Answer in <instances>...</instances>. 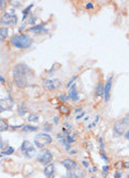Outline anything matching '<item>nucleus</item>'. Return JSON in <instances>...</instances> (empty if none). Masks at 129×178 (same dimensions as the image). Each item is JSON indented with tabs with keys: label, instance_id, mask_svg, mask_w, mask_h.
<instances>
[{
	"label": "nucleus",
	"instance_id": "nucleus-26",
	"mask_svg": "<svg viewBox=\"0 0 129 178\" xmlns=\"http://www.w3.org/2000/svg\"><path fill=\"white\" fill-rule=\"evenodd\" d=\"M65 138H66V141L68 142V144L72 145L73 143L76 141V133H71V134H68V135H65Z\"/></svg>",
	"mask_w": 129,
	"mask_h": 178
},
{
	"label": "nucleus",
	"instance_id": "nucleus-30",
	"mask_svg": "<svg viewBox=\"0 0 129 178\" xmlns=\"http://www.w3.org/2000/svg\"><path fill=\"white\" fill-rule=\"evenodd\" d=\"M98 143H99V149H100V154H104L105 153V143H104V138L103 137H98Z\"/></svg>",
	"mask_w": 129,
	"mask_h": 178
},
{
	"label": "nucleus",
	"instance_id": "nucleus-15",
	"mask_svg": "<svg viewBox=\"0 0 129 178\" xmlns=\"http://www.w3.org/2000/svg\"><path fill=\"white\" fill-rule=\"evenodd\" d=\"M55 173H56V169H55V165L53 163L44 166L43 174H44L45 178H54L55 177Z\"/></svg>",
	"mask_w": 129,
	"mask_h": 178
},
{
	"label": "nucleus",
	"instance_id": "nucleus-52",
	"mask_svg": "<svg viewBox=\"0 0 129 178\" xmlns=\"http://www.w3.org/2000/svg\"><path fill=\"white\" fill-rule=\"evenodd\" d=\"M124 136H125V138H126V139H128V141H129V130L126 132V134H125Z\"/></svg>",
	"mask_w": 129,
	"mask_h": 178
},
{
	"label": "nucleus",
	"instance_id": "nucleus-51",
	"mask_svg": "<svg viewBox=\"0 0 129 178\" xmlns=\"http://www.w3.org/2000/svg\"><path fill=\"white\" fill-rule=\"evenodd\" d=\"M97 166H93V167H92V172H93V173H97Z\"/></svg>",
	"mask_w": 129,
	"mask_h": 178
},
{
	"label": "nucleus",
	"instance_id": "nucleus-21",
	"mask_svg": "<svg viewBox=\"0 0 129 178\" xmlns=\"http://www.w3.org/2000/svg\"><path fill=\"white\" fill-rule=\"evenodd\" d=\"M15 152H16V149H15V147L12 146H9L7 147V148H5L3 151H0V156H10V155H12V154H15Z\"/></svg>",
	"mask_w": 129,
	"mask_h": 178
},
{
	"label": "nucleus",
	"instance_id": "nucleus-24",
	"mask_svg": "<svg viewBox=\"0 0 129 178\" xmlns=\"http://www.w3.org/2000/svg\"><path fill=\"white\" fill-rule=\"evenodd\" d=\"M40 120V116L39 114H36V113H31V114H29L28 116V122L29 123H38Z\"/></svg>",
	"mask_w": 129,
	"mask_h": 178
},
{
	"label": "nucleus",
	"instance_id": "nucleus-46",
	"mask_svg": "<svg viewBox=\"0 0 129 178\" xmlns=\"http://www.w3.org/2000/svg\"><path fill=\"white\" fill-rule=\"evenodd\" d=\"M55 67H56V64H54V65H53V68H51L50 70H49V72H47V74H49V75H52V74L54 73V71H55Z\"/></svg>",
	"mask_w": 129,
	"mask_h": 178
},
{
	"label": "nucleus",
	"instance_id": "nucleus-10",
	"mask_svg": "<svg viewBox=\"0 0 129 178\" xmlns=\"http://www.w3.org/2000/svg\"><path fill=\"white\" fill-rule=\"evenodd\" d=\"M15 106V100L12 99L10 94L7 97H2L0 100V113H3L5 111H11Z\"/></svg>",
	"mask_w": 129,
	"mask_h": 178
},
{
	"label": "nucleus",
	"instance_id": "nucleus-50",
	"mask_svg": "<svg viewBox=\"0 0 129 178\" xmlns=\"http://www.w3.org/2000/svg\"><path fill=\"white\" fill-rule=\"evenodd\" d=\"M0 82H1L2 84L6 83V79H5V76H3V75H0Z\"/></svg>",
	"mask_w": 129,
	"mask_h": 178
},
{
	"label": "nucleus",
	"instance_id": "nucleus-6",
	"mask_svg": "<svg viewBox=\"0 0 129 178\" xmlns=\"http://www.w3.org/2000/svg\"><path fill=\"white\" fill-rule=\"evenodd\" d=\"M18 16L17 15H11L8 11L3 12L1 15V19H0V25L1 27H15L18 23Z\"/></svg>",
	"mask_w": 129,
	"mask_h": 178
},
{
	"label": "nucleus",
	"instance_id": "nucleus-31",
	"mask_svg": "<svg viewBox=\"0 0 129 178\" xmlns=\"http://www.w3.org/2000/svg\"><path fill=\"white\" fill-rule=\"evenodd\" d=\"M57 99H59V101H60V102H62V103H65L66 101H70V99H68V95H67V94H60L59 96H57Z\"/></svg>",
	"mask_w": 129,
	"mask_h": 178
},
{
	"label": "nucleus",
	"instance_id": "nucleus-27",
	"mask_svg": "<svg viewBox=\"0 0 129 178\" xmlns=\"http://www.w3.org/2000/svg\"><path fill=\"white\" fill-rule=\"evenodd\" d=\"M77 79H78L77 75H73L72 78L67 81V83L65 84V88H66V90H68L71 86H72V85H74V84H75V81H76Z\"/></svg>",
	"mask_w": 129,
	"mask_h": 178
},
{
	"label": "nucleus",
	"instance_id": "nucleus-38",
	"mask_svg": "<svg viewBox=\"0 0 129 178\" xmlns=\"http://www.w3.org/2000/svg\"><path fill=\"white\" fill-rule=\"evenodd\" d=\"M94 7H95V6H94L93 2H89V1H88V2H86V4H85V8H86L87 10H93Z\"/></svg>",
	"mask_w": 129,
	"mask_h": 178
},
{
	"label": "nucleus",
	"instance_id": "nucleus-35",
	"mask_svg": "<svg viewBox=\"0 0 129 178\" xmlns=\"http://www.w3.org/2000/svg\"><path fill=\"white\" fill-rule=\"evenodd\" d=\"M115 167H116V169H117V170L123 169V168H124V162H123V160H119V162H117L116 164H115Z\"/></svg>",
	"mask_w": 129,
	"mask_h": 178
},
{
	"label": "nucleus",
	"instance_id": "nucleus-43",
	"mask_svg": "<svg viewBox=\"0 0 129 178\" xmlns=\"http://www.w3.org/2000/svg\"><path fill=\"white\" fill-rule=\"evenodd\" d=\"M67 153H68V155H70V156H74V155H77L78 151H77V149H71L70 152H67Z\"/></svg>",
	"mask_w": 129,
	"mask_h": 178
},
{
	"label": "nucleus",
	"instance_id": "nucleus-5",
	"mask_svg": "<svg viewBox=\"0 0 129 178\" xmlns=\"http://www.w3.org/2000/svg\"><path fill=\"white\" fill-rule=\"evenodd\" d=\"M20 149H21L22 155H23L26 158H28V159H32V158H34L36 156H38V155H36V145H33V144L30 143L28 139H24V141L22 142Z\"/></svg>",
	"mask_w": 129,
	"mask_h": 178
},
{
	"label": "nucleus",
	"instance_id": "nucleus-22",
	"mask_svg": "<svg viewBox=\"0 0 129 178\" xmlns=\"http://www.w3.org/2000/svg\"><path fill=\"white\" fill-rule=\"evenodd\" d=\"M8 36H9V28L1 27V29H0V40L3 41L8 38Z\"/></svg>",
	"mask_w": 129,
	"mask_h": 178
},
{
	"label": "nucleus",
	"instance_id": "nucleus-49",
	"mask_svg": "<svg viewBox=\"0 0 129 178\" xmlns=\"http://www.w3.org/2000/svg\"><path fill=\"white\" fill-rule=\"evenodd\" d=\"M8 12H9V13H11V15H17L16 9H15V8H10V10L8 11Z\"/></svg>",
	"mask_w": 129,
	"mask_h": 178
},
{
	"label": "nucleus",
	"instance_id": "nucleus-7",
	"mask_svg": "<svg viewBox=\"0 0 129 178\" xmlns=\"http://www.w3.org/2000/svg\"><path fill=\"white\" fill-rule=\"evenodd\" d=\"M36 160L38 163L42 164L43 166H47L49 164H51L52 160H53V153L50 151V149H41V152L38 154L36 156Z\"/></svg>",
	"mask_w": 129,
	"mask_h": 178
},
{
	"label": "nucleus",
	"instance_id": "nucleus-13",
	"mask_svg": "<svg viewBox=\"0 0 129 178\" xmlns=\"http://www.w3.org/2000/svg\"><path fill=\"white\" fill-rule=\"evenodd\" d=\"M60 164L62 165L63 167L66 169V172H70V170H73V169H75V168L78 167V164L76 160H74L72 158H65V159H63L60 162Z\"/></svg>",
	"mask_w": 129,
	"mask_h": 178
},
{
	"label": "nucleus",
	"instance_id": "nucleus-3",
	"mask_svg": "<svg viewBox=\"0 0 129 178\" xmlns=\"http://www.w3.org/2000/svg\"><path fill=\"white\" fill-rule=\"evenodd\" d=\"M129 130V114L117 120L113 125V132L117 136H123Z\"/></svg>",
	"mask_w": 129,
	"mask_h": 178
},
{
	"label": "nucleus",
	"instance_id": "nucleus-23",
	"mask_svg": "<svg viewBox=\"0 0 129 178\" xmlns=\"http://www.w3.org/2000/svg\"><path fill=\"white\" fill-rule=\"evenodd\" d=\"M9 128H10L9 123H8L6 120H3V118H1V120H0V132L3 133V132L8 131Z\"/></svg>",
	"mask_w": 129,
	"mask_h": 178
},
{
	"label": "nucleus",
	"instance_id": "nucleus-16",
	"mask_svg": "<svg viewBox=\"0 0 129 178\" xmlns=\"http://www.w3.org/2000/svg\"><path fill=\"white\" fill-rule=\"evenodd\" d=\"M17 112H18V115L19 116H24L26 114H28L29 107H28V105L24 102H21L20 104L18 105V107H17Z\"/></svg>",
	"mask_w": 129,
	"mask_h": 178
},
{
	"label": "nucleus",
	"instance_id": "nucleus-33",
	"mask_svg": "<svg viewBox=\"0 0 129 178\" xmlns=\"http://www.w3.org/2000/svg\"><path fill=\"white\" fill-rule=\"evenodd\" d=\"M10 5H11V7H12V8H15V9H16V8H21V7H22V4H21L20 1H11L10 2Z\"/></svg>",
	"mask_w": 129,
	"mask_h": 178
},
{
	"label": "nucleus",
	"instance_id": "nucleus-11",
	"mask_svg": "<svg viewBox=\"0 0 129 178\" xmlns=\"http://www.w3.org/2000/svg\"><path fill=\"white\" fill-rule=\"evenodd\" d=\"M28 31L34 33V34H47L49 33V29L47 28V23L45 22H42L36 26H32L28 29Z\"/></svg>",
	"mask_w": 129,
	"mask_h": 178
},
{
	"label": "nucleus",
	"instance_id": "nucleus-9",
	"mask_svg": "<svg viewBox=\"0 0 129 178\" xmlns=\"http://www.w3.org/2000/svg\"><path fill=\"white\" fill-rule=\"evenodd\" d=\"M113 80H114V75L110 74L106 82L104 84V96H103V100L105 103L109 102L110 100V96H112V88H113Z\"/></svg>",
	"mask_w": 129,
	"mask_h": 178
},
{
	"label": "nucleus",
	"instance_id": "nucleus-53",
	"mask_svg": "<svg viewBox=\"0 0 129 178\" xmlns=\"http://www.w3.org/2000/svg\"><path fill=\"white\" fill-rule=\"evenodd\" d=\"M126 178H129V173L127 174V175H126Z\"/></svg>",
	"mask_w": 129,
	"mask_h": 178
},
{
	"label": "nucleus",
	"instance_id": "nucleus-2",
	"mask_svg": "<svg viewBox=\"0 0 129 178\" xmlns=\"http://www.w3.org/2000/svg\"><path fill=\"white\" fill-rule=\"evenodd\" d=\"M9 43H10V46H12L16 49L23 50V49H29L31 47L32 43H33V39L29 34L19 32V33H16L12 37H10Z\"/></svg>",
	"mask_w": 129,
	"mask_h": 178
},
{
	"label": "nucleus",
	"instance_id": "nucleus-18",
	"mask_svg": "<svg viewBox=\"0 0 129 178\" xmlns=\"http://www.w3.org/2000/svg\"><path fill=\"white\" fill-rule=\"evenodd\" d=\"M57 111L62 115H65V117H68L70 113H71V106H67L65 104H61L60 106H57Z\"/></svg>",
	"mask_w": 129,
	"mask_h": 178
},
{
	"label": "nucleus",
	"instance_id": "nucleus-41",
	"mask_svg": "<svg viewBox=\"0 0 129 178\" xmlns=\"http://www.w3.org/2000/svg\"><path fill=\"white\" fill-rule=\"evenodd\" d=\"M100 158H102V159H103V160H104V162H105V163H106V164H107V163L109 162L108 156H107V155H106L105 153H104V154H100Z\"/></svg>",
	"mask_w": 129,
	"mask_h": 178
},
{
	"label": "nucleus",
	"instance_id": "nucleus-25",
	"mask_svg": "<svg viewBox=\"0 0 129 178\" xmlns=\"http://www.w3.org/2000/svg\"><path fill=\"white\" fill-rule=\"evenodd\" d=\"M36 20H38V17L36 16H34V15H33V13H30V16H29V18H28V20H26V25H31V27L32 26H36Z\"/></svg>",
	"mask_w": 129,
	"mask_h": 178
},
{
	"label": "nucleus",
	"instance_id": "nucleus-32",
	"mask_svg": "<svg viewBox=\"0 0 129 178\" xmlns=\"http://www.w3.org/2000/svg\"><path fill=\"white\" fill-rule=\"evenodd\" d=\"M52 130H53V127H52V124H50V123H45L43 125V132L50 133V132H52Z\"/></svg>",
	"mask_w": 129,
	"mask_h": 178
},
{
	"label": "nucleus",
	"instance_id": "nucleus-1",
	"mask_svg": "<svg viewBox=\"0 0 129 178\" xmlns=\"http://www.w3.org/2000/svg\"><path fill=\"white\" fill-rule=\"evenodd\" d=\"M30 75H32V70L26 63H18L12 69V81L17 88H26Z\"/></svg>",
	"mask_w": 129,
	"mask_h": 178
},
{
	"label": "nucleus",
	"instance_id": "nucleus-45",
	"mask_svg": "<svg viewBox=\"0 0 129 178\" xmlns=\"http://www.w3.org/2000/svg\"><path fill=\"white\" fill-rule=\"evenodd\" d=\"M22 126H23V124H22V125H11L10 128L11 130H21Z\"/></svg>",
	"mask_w": 129,
	"mask_h": 178
},
{
	"label": "nucleus",
	"instance_id": "nucleus-28",
	"mask_svg": "<svg viewBox=\"0 0 129 178\" xmlns=\"http://www.w3.org/2000/svg\"><path fill=\"white\" fill-rule=\"evenodd\" d=\"M99 118H100V117H99V115H96V117L94 118L93 122H92V123H89V124L87 125V130H92V128H94L95 126L97 125L98 122H99Z\"/></svg>",
	"mask_w": 129,
	"mask_h": 178
},
{
	"label": "nucleus",
	"instance_id": "nucleus-44",
	"mask_svg": "<svg viewBox=\"0 0 129 178\" xmlns=\"http://www.w3.org/2000/svg\"><path fill=\"white\" fill-rule=\"evenodd\" d=\"M82 112H83L82 106H78V107H76V109L74 110V113H76V115H77V114H79V113H82Z\"/></svg>",
	"mask_w": 129,
	"mask_h": 178
},
{
	"label": "nucleus",
	"instance_id": "nucleus-47",
	"mask_svg": "<svg viewBox=\"0 0 129 178\" xmlns=\"http://www.w3.org/2000/svg\"><path fill=\"white\" fill-rule=\"evenodd\" d=\"M6 5H7V2H6L5 0H1V1H0V9L3 10V8H5Z\"/></svg>",
	"mask_w": 129,
	"mask_h": 178
},
{
	"label": "nucleus",
	"instance_id": "nucleus-12",
	"mask_svg": "<svg viewBox=\"0 0 129 178\" xmlns=\"http://www.w3.org/2000/svg\"><path fill=\"white\" fill-rule=\"evenodd\" d=\"M85 176H86L85 170L81 167H77L73 170L66 172V174L64 175V178H85Z\"/></svg>",
	"mask_w": 129,
	"mask_h": 178
},
{
	"label": "nucleus",
	"instance_id": "nucleus-40",
	"mask_svg": "<svg viewBox=\"0 0 129 178\" xmlns=\"http://www.w3.org/2000/svg\"><path fill=\"white\" fill-rule=\"evenodd\" d=\"M64 128H66L67 131H72V123H68V122H65L64 123Z\"/></svg>",
	"mask_w": 129,
	"mask_h": 178
},
{
	"label": "nucleus",
	"instance_id": "nucleus-36",
	"mask_svg": "<svg viewBox=\"0 0 129 178\" xmlns=\"http://www.w3.org/2000/svg\"><path fill=\"white\" fill-rule=\"evenodd\" d=\"M82 165L84 168H86V169H88V168H91V163L88 162V160H86V159H83L82 162Z\"/></svg>",
	"mask_w": 129,
	"mask_h": 178
},
{
	"label": "nucleus",
	"instance_id": "nucleus-14",
	"mask_svg": "<svg viewBox=\"0 0 129 178\" xmlns=\"http://www.w3.org/2000/svg\"><path fill=\"white\" fill-rule=\"evenodd\" d=\"M67 95H68V99H70V101H72V102H74V103L79 101V92H78L77 85H76V84L72 85V86L68 89Z\"/></svg>",
	"mask_w": 129,
	"mask_h": 178
},
{
	"label": "nucleus",
	"instance_id": "nucleus-4",
	"mask_svg": "<svg viewBox=\"0 0 129 178\" xmlns=\"http://www.w3.org/2000/svg\"><path fill=\"white\" fill-rule=\"evenodd\" d=\"M53 141L52 136L49 134V133H45V132H42V133H39L36 134L34 138H33V143L36 145V148H40V149H44L47 145H50Z\"/></svg>",
	"mask_w": 129,
	"mask_h": 178
},
{
	"label": "nucleus",
	"instance_id": "nucleus-29",
	"mask_svg": "<svg viewBox=\"0 0 129 178\" xmlns=\"http://www.w3.org/2000/svg\"><path fill=\"white\" fill-rule=\"evenodd\" d=\"M109 169H110V166L109 165H104L103 167H102V177L103 178H106L107 177V174H108Z\"/></svg>",
	"mask_w": 129,
	"mask_h": 178
},
{
	"label": "nucleus",
	"instance_id": "nucleus-48",
	"mask_svg": "<svg viewBox=\"0 0 129 178\" xmlns=\"http://www.w3.org/2000/svg\"><path fill=\"white\" fill-rule=\"evenodd\" d=\"M124 168L125 169H129V160H125L124 162Z\"/></svg>",
	"mask_w": 129,
	"mask_h": 178
},
{
	"label": "nucleus",
	"instance_id": "nucleus-42",
	"mask_svg": "<svg viewBox=\"0 0 129 178\" xmlns=\"http://www.w3.org/2000/svg\"><path fill=\"white\" fill-rule=\"evenodd\" d=\"M84 116H85V112H84V111H83L82 113H79V114H77V115L75 116V120L76 121H78V120H82L83 117H84Z\"/></svg>",
	"mask_w": 129,
	"mask_h": 178
},
{
	"label": "nucleus",
	"instance_id": "nucleus-37",
	"mask_svg": "<svg viewBox=\"0 0 129 178\" xmlns=\"http://www.w3.org/2000/svg\"><path fill=\"white\" fill-rule=\"evenodd\" d=\"M52 124H53V125H59V124H60V116H53V118H52Z\"/></svg>",
	"mask_w": 129,
	"mask_h": 178
},
{
	"label": "nucleus",
	"instance_id": "nucleus-8",
	"mask_svg": "<svg viewBox=\"0 0 129 178\" xmlns=\"http://www.w3.org/2000/svg\"><path fill=\"white\" fill-rule=\"evenodd\" d=\"M42 86L47 91H55L62 86V81L60 79H47L42 82Z\"/></svg>",
	"mask_w": 129,
	"mask_h": 178
},
{
	"label": "nucleus",
	"instance_id": "nucleus-20",
	"mask_svg": "<svg viewBox=\"0 0 129 178\" xmlns=\"http://www.w3.org/2000/svg\"><path fill=\"white\" fill-rule=\"evenodd\" d=\"M104 96V83L99 82L97 84V86L95 88V97L97 99H100Z\"/></svg>",
	"mask_w": 129,
	"mask_h": 178
},
{
	"label": "nucleus",
	"instance_id": "nucleus-17",
	"mask_svg": "<svg viewBox=\"0 0 129 178\" xmlns=\"http://www.w3.org/2000/svg\"><path fill=\"white\" fill-rule=\"evenodd\" d=\"M33 7H34V4H30V5H28L26 8L22 10V19H21V20H22L23 23H24L26 19L29 18L30 13H31V9L33 8Z\"/></svg>",
	"mask_w": 129,
	"mask_h": 178
},
{
	"label": "nucleus",
	"instance_id": "nucleus-34",
	"mask_svg": "<svg viewBox=\"0 0 129 178\" xmlns=\"http://www.w3.org/2000/svg\"><path fill=\"white\" fill-rule=\"evenodd\" d=\"M9 146V144L8 143H6L5 141H3V138L1 137V143H0V151H3L5 148H7V147Z\"/></svg>",
	"mask_w": 129,
	"mask_h": 178
},
{
	"label": "nucleus",
	"instance_id": "nucleus-39",
	"mask_svg": "<svg viewBox=\"0 0 129 178\" xmlns=\"http://www.w3.org/2000/svg\"><path fill=\"white\" fill-rule=\"evenodd\" d=\"M114 178H123V172L121 170H116L114 173Z\"/></svg>",
	"mask_w": 129,
	"mask_h": 178
},
{
	"label": "nucleus",
	"instance_id": "nucleus-19",
	"mask_svg": "<svg viewBox=\"0 0 129 178\" xmlns=\"http://www.w3.org/2000/svg\"><path fill=\"white\" fill-rule=\"evenodd\" d=\"M39 130V126L36 125H30V124H23L21 131L23 133H33V132H36Z\"/></svg>",
	"mask_w": 129,
	"mask_h": 178
}]
</instances>
